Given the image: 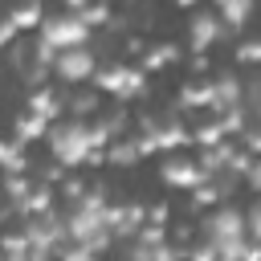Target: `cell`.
<instances>
[{
  "label": "cell",
  "instance_id": "obj_1",
  "mask_svg": "<svg viewBox=\"0 0 261 261\" xmlns=\"http://www.w3.org/2000/svg\"><path fill=\"white\" fill-rule=\"evenodd\" d=\"M208 253L220 261H245L249 257V220L232 208H220L208 220Z\"/></svg>",
  "mask_w": 261,
  "mask_h": 261
},
{
  "label": "cell",
  "instance_id": "obj_2",
  "mask_svg": "<svg viewBox=\"0 0 261 261\" xmlns=\"http://www.w3.org/2000/svg\"><path fill=\"white\" fill-rule=\"evenodd\" d=\"M65 232L82 245V249H94V245H102L106 241V232H110V216H106V204L102 200H82L73 212H69V224H65Z\"/></svg>",
  "mask_w": 261,
  "mask_h": 261
},
{
  "label": "cell",
  "instance_id": "obj_3",
  "mask_svg": "<svg viewBox=\"0 0 261 261\" xmlns=\"http://www.w3.org/2000/svg\"><path fill=\"white\" fill-rule=\"evenodd\" d=\"M49 147H53V155H57L61 163H82V159L90 155V147H94V130L82 126V122H61V126L49 135Z\"/></svg>",
  "mask_w": 261,
  "mask_h": 261
},
{
  "label": "cell",
  "instance_id": "obj_4",
  "mask_svg": "<svg viewBox=\"0 0 261 261\" xmlns=\"http://www.w3.org/2000/svg\"><path fill=\"white\" fill-rule=\"evenodd\" d=\"M45 49H57V53H65V49H77V45H86V37H90V29H86V20L82 16H53L49 24H45Z\"/></svg>",
  "mask_w": 261,
  "mask_h": 261
},
{
  "label": "cell",
  "instance_id": "obj_5",
  "mask_svg": "<svg viewBox=\"0 0 261 261\" xmlns=\"http://www.w3.org/2000/svg\"><path fill=\"white\" fill-rule=\"evenodd\" d=\"M90 73H94V53H90L86 45L57 53V77H65V82H82V77H90Z\"/></svg>",
  "mask_w": 261,
  "mask_h": 261
},
{
  "label": "cell",
  "instance_id": "obj_6",
  "mask_svg": "<svg viewBox=\"0 0 261 261\" xmlns=\"http://www.w3.org/2000/svg\"><path fill=\"white\" fill-rule=\"evenodd\" d=\"M249 12H253V0H220V16H224L232 29H241V24L249 20Z\"/></svg>",
  "mask_w": 261,
  "mask_h": 261
},
{
  "label": "cell",
  "instance_id": "obj_7",
  "mask_svg": "<svg viewBox=\"0 0 261 261\" xmlns=\"http://www.w3.org/2000/svg\"><path fill=\"white\" fill-rule=\"evenodd\" d=\"M212 41H216V16H196V20H192V45L204 49V45H212Z\"/></svg>",
  "mask_w": 261,
  "mask_h": 261
},
{
  "label": "cell",
  "instance_id": "obj_8",
  "mask_svg": "<svg viewBox=\"0 0 261 261\" xmlns=\"http://www.w3.org/2000/svg\"><path fill=\"white\" fill-rule=\"evenodd\" d=\"M249 232L261 241V200H257V204H253V212H249Z\"/></svg>",
  "mask_w": 261,
  "mask_h": 261
},
{
  "label": "cell",
  "instance_id": "obj_9",
  "mask_svg": "<svg viewBox=\"0 0 261 261\" xmlns=\"http://www.w3.org/2000/svg\"><path fill=\"white\" fill-rule=\"evenodd\" d=\"M249 179H253V184H261V167H253V171H249Z\"/></svg>",
  "mask_w": 261,
  "mask_h": 261
}]
</instances>
